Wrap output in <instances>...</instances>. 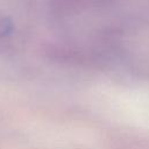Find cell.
Wrapping results in <instances>:
<instances>
[{
	"label": "cell",
	"instance_id": "1",
	"mask_svg": "<svg viewBox=\"0 0 149 149\" xmlns=\"http://www.w3.org/2000/svg\"><path fill=\"white\" fill-rule=\"evenodd\" d=\"M113 0H49L51 9L57 14H69L101 6Z\"/></svg>",
	"mask_w": 149,
	"mask_h": 149
},
{
	"label": "cell",
	"instance_id": "2",
	"mask_svg": "<svg viewBox=\"0 0 149 149\" xmlns=\"http://www.w3.org/2000/svg\"><path fill=\"white\" fill-rule=\"evenodd\" d=\"M13 31V22L7 16H0V40L7 37Z\"/></svg>",
	"mask_w": 149,
	"mask_h": 149
}]
</instances>
